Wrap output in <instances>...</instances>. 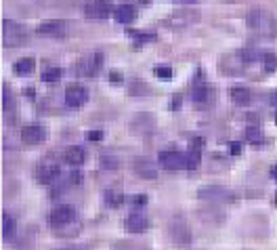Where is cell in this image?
Returning a JSON list of instances; mask_svg holds the SVG:
<instances>
[{"label": "cell", "instance_id": "d6986e66", "mask_svg": "<svg viewBox=\"0 0 277 250\" xmlns=\"http://www.w3.org/2000/svg\"><path fill=\"white\" fill-rule=\"evenodd\" d=\"M262 129L260 127H248L246 129V141L248 143H252V145H258L260 141H262Z\"/></svg>", "mask_w": 277, "mask_h": 250}, {"label": "cell", "instance_id": "277c9868", "mask_svg": "<svg viewBox=\"0 0 277 250\" xmlns=\"http://www.w3.org/2000/svg\"><path fill=\"white\" fill-rule=\"evenodd\" d=\"M116 9H112L109 0H90L84 7V15L88 19H107Z\"/></svg>", "mask_w": 277, "mask_h": 250}, {"label": "cell", "instance_id": "836d02e7", "mask_svg": "<svg viewBox=\"0 0 277 250\" xmlns=\"http://www.w3.org/2000/svg\"><path fill=\"white\" fill-rule=\"evenodd\" d=\"M181 95H176V97H172V103H170V109H178V107H181Z\"/></svg>", "mask_w": 277, "mask_h": 250}, {"label": "cell", "instance_id": "603a6c76", "mask_svg": "<svg viewBox=\"0 0 277 250\" xmlns=\"http://www.w3.org/2000/svg\"><path fill=\"white\" fill-rule=\"evenodd\" d=\"M3 105H5V112H11V109H15V101H13V93L9 87L3 89Z\"/></svg>", "mask_w": 277, "mask_h": 250}, {"label": "cell", "instance_id": "4dcf8cb0", "mask_svg": "<svg viewBox=\"0 0 277 250\" xmlns=\"http://www.w3.org/2000/svg\"><path fill=\"white\" fill-rule=\"evenodd\" d=\"M67 181L72 183V185H78L82 181V173L80 171H72V173H69V177H67Z\"/></svg>", "mask_w": 277, "mask_h": 250}, {"label": "cell", "instance_id": "ab89813d", "mask_svg": "<svg viewBox=\"0 0 277 250\" xmlns=\"http://www.w3.org/2000/svg\"><path fill=\"white\" fill-rule=\"evenodd\" d=\"M141 3H143V5H149V3H151V0H141Z\"/></svg>", "mask_w": 277, "mask_h": 250}, {"label": "cell", "instance_id": "44dd1931", "mask_svg": "<svg viewBox=\"0 0 277 250\" xmlns=\"http://www.w3.org/2000/svg\"><path fill=\"white\" fill-rule=\"evenodd\" d=\"M185 158H187V169H189V171L198 169V166H200V160H202V156H200L198 149H189L187 154H185Z\"/></svg>", "mask_w": 277, "mask_h": 250}, {"label": "cell", "instance_id": "5bb4252c", "mask_svg": "<svg viewBox=\"0 0 277 250\" xmlns=\"http://www.w3.org/2000/svg\"><path fill=\"white\" fill-rule=\"evenodd\" d=\"M114 17H116V21L118 23H132L134 19H136V9L132 7V5H120V7H116V11H114Z\"/></svg>", "mask_w": 277, "mask_h": 250}, {"label": "cell", "instance_id": "e0dca14e", "mask_svg": "<svg viewBox=\"0 0 277 250\" xmlns=\"http://www.w3.org/2000/svg\"><path fill=\"white\" fill-rule=\"evenodd\" d=\"M34 67H36V61L32 57H25V59H21V61H17L15 65H13V72H15L17 76H27V74L34 72Z\"/></svg>", "mask_w": 277, "mask_h": 250}, {"label": "cell", "instance_id": "f546056e", "mask_svg": "<svg viewBox=\"0 0 277 250\" xmlns=\"http://www.w3.org/2000/svg\"><path fill=\"white\" fill-rule=\"evenodd\" d=\"M86 139H88L90 143H99V141H103V133L101 131H88Z\"/></svg>", "mask_w": 277, "mask_h": 250}, {"label": "cell", "instance_id": "ba28073f", "mask_svg": "<svg viewBox=\"0 0 277 250\" xmlns=\"http://www.w3.org/2000/svg\"><path fill=\"white\" fill-rule=\"evenodd\" d=\"M59 175H61V166L59 164L44 162V164H40L36 169V181L42 183V185H49V183L55 181V179H59Z\"/></svg>", "mask_w": 277, "mask_h": 250}, {"label": "cell", "instance_id": "b9f144b4", "mask_svg": "<svg viewBox=\"0 0 277 250\" xmlns=\"http://www.w3.org/2000/svg\"><path fill=\"white\" fill-rule=\"evenodd\" d=\"M275 204H277V196H275Z\"/></svg>", "mask_w": 277, "mask_h": 250}, {"label": "cell", "instance_id": "8d00e7d4", "mask_svg": "<svg viewBox=\"0 0 277 250\" xmlns=\"http://www.w3.org/2000/svg\"><path fill=\"white\" fill-rule=\"evenodd\" d=\"M269 101H271V105H275V107H277V91H273V93H271Z\"/></svg>", "mask_w": 277, "mask_h": 250}, {"label": "cell", "instance_id": "7402d4cb", "mask_svg": "<svg viewBox=\"0 0 277 250\" xmlns=\"http://www.w3.org/2000/svg\"><path fill=\"white\" fill-rule=\"evenodd\" d=\"M61 76H63V69L61 67H49L47 72L42 74V80L44 82H57V80H61Z\"/></svg>", "mask_w": 277, "mask_h": 250}, {"label": "cell", "instance_id": "5b68a950", "mask_svg": "<svg viewBox=\"0 0 277 250\" xmlns=\"http://www.w3.org/2000/svg\"><path fill=\"white\" fill-rule=\"evenodd\" d=\"M160 164L164 169L168 171H178V169H187V158L183 151H172V149H166V151H160L158 156Z\"/></svg>", "mask_w": 277, "mask_h": 250}, {"label": "cell", "instance_id": "3957f363", "mask_svg": "<svg viewBox=\"0 0 277 250\" xmlns=\"http://www.w3.org/2000/svg\"><path fill=\"white\" fill-rule=\"evenodd\" d=\"M103 65V55L101 53H93V55H86V57H82L80 63L76 65V72L80 76H97L99 74V69Z\"/></svg>", "mask_w": 277, "mask_h": 250}, {"label": "cell", "instance_id": "cb8c5ba5", "mask_svg": "<svg viewBox=\"0 0 277 250\" xmlns=\"http://www.w3.org/2000/svg\"><path fill=\"white\" fill-rule=\"evenodd\" d=\"M128 34L132 38H138L141 43H151V40H156V34L154 32H138V30H128Z\"/></svg>", "mask_w": 277, "mask_h": 250}, {"label": "cell", "instance_id": "8fae6325", "mask_svg": "<svg viewBox=\"0 0 277 250\" xmlns=\"http://www.w3.org/2000/svg\"><path fill=\"white\" fill-rule=\"evenodd\" d=\"M124 225H126V229H128L130 233H143V231L149 227V221H147V217L141 215V213H132V215L126 217Z\"/></svg>", "mask_w": 277, "mask_h": 250}, {"label": "cell", "instance_id": "d590c367", "mask_svg": "<svg viewBox=\"0 0 277 250\" xmlns=\"http://www.w3.org/2000/svg\"><path fill=\"white\" fill-rule=\"evenodd\" d=\"M240 151H242L240 143H235V145H231V154H233V156H238V154H240Z\"/></svg>", "mask_w": 277, "mask_h": 250}, {"label": "cell", "instance_id": "d4e9b609", "mask_svg": "<svg viewBox=\"0 0 277 250\" xmlns=\"http://www.w3.org/2000/svg\"><path fill=\"white\" fill-rule=\"evenodd\" d=\"M262 61H265L267 72H275V69H277V55L275 53H267L265 57H262Z\"/></svg>", "mask_w": 277, "mask_h": 250}, {"label": "cell", "instance_id": "f1b7e54d", "mask_svg": "<svg viewBox=\"0 0 277 250\" xmlns=\"http://www.w3.org/2000/svg\"><path fill=\"white\" fill-rule=\"evenodd\" d=\"M258 55H260L258 51H252V49H246V51L242 53V59H244L246 63H250V61H254V59L258 57Z\"/></svg>", "mask_w": 277, "mask_h": 250}, {"label": "cell", "instance_id": "ac0fdd59", "mask_svg": "<svg viewBox=\"0 0 277 250\" xmlns=\"http://www.w3.org/2000/svg\"><path fill=\"white\" fill-rule=\"evenodd\" d=\"M105 204L109 208H120L124 204V193L118 189H107L105 191Z\"/></svg>", "mask_w": 277, "mask_h": 250}, {"label": "cell", "instance_id": "30bf717a", "mask_svg": "<svg viewBox=\"0 0 277 250\" xmlns=\"http://www.w3.org/2000/svg\"><path fill=\"white\" fill-rule=\"evenodd\" d=\"M21 139L27 145H36L44 139V129L40 124H27V127L21 129Z\"/></svg>", "mask_w": 277, "mask_h": 250}, {"label": "cell", "instance_id": "6da1fadb", "mask_svg": "<svg viewBox=\"0 0 277 250\" xmlns=\"http://www.w3.org/2000/svg\"><path fill=\"white\" fill-rule=\"evenodd\" d=\"M246 21H248V27L260 36H275L277 34V23L271 17V13H267L265 9H250Z\"/></svg>", "mask_w": 277, "mask_h": 250}, {"label": "cell", "instance_id": "8992f818", "mask_svg": "<svg viewBox=\"0 0 277 250\" xmlns=\"http://www.w3.org/2000/svg\"><path fill=\"white\" fill-rule=\"evenodd\" d=\"M76 219V208L74 206H69V204H59L57 208H53L51 215H49V221H51V225L55 227H61L65 223H72V221Z\"/></svg>", "mask_w": 277, "mask_h": 250}, {"label": "cell", "instance_id": "74e56055", "mask_svg": "<svg viewBox=\"0 0 277 250\" xmlns=\"http://www.w3.org/2000/svg\"><path fill=\"white\" fill-rule=\"evenodd\" d=\"M271 177H273V179H275V181H277V164H275V166H273V169H271Z\"/></svg>", "mask_w": 277, "mask_h": 250}, {"label": "cell", "instance_id": "1f68e13d", "mask_svg": "<svg viewBox=\"0 0 277 250\" xmlns=\"http://www.w3.org/2000/svg\"><path fill=\"white\" fill-rule=\"evenodd\" d=\"M132 206H145L147 204V196L145 193H138V196H132Z\"/></svg>", "mask_w": 277, "mask_h": 250}, {"label": "cell", "instance_id": "60d3db41", "mask_svg": "<svg viewBox=\"0 0 277 250\" xmlns=\"http://www.w3.org/2000/svg\"><path fill=\"white\" fill-rule=\"evenodd\" d=\"M275 122H277V114H275Z\"/></svg>", "mask_w": 277, "mask_h": 250}, {"label": "cell", "instance_id": "52a82bcc", "mask_svg": "<svg viewBox=\"0 0 277 250\" xmlns=\"http://www.w3.org/2000/svg\"><path fill=\"white\" fill-rule=\"evenodd\" d=\"M86 99H88V91H86L84 87L69 85V87L65 89V105H67V107L78 109V107H82V105L86 103Z\"/></svg>", "mask_w": 277, "mask_h": 250}, {"label": "cell", "instance_id": "d6a6232c", "mask_svg": "<svg viewBox=\"0 0 277 250\" xmlns=\"http://www.w3.org/2000/svg\"><path fill=\"white\" fill-rule=\"evenodd\" d=\"M202 147H204V139H202V137H193L191 143H189V149H198V151H200Z\"/></svg>", "mask_w": 277, "mask_h": 250}, {"label": "cell", "instance_id": "ffe728a7", "mask_svg": "<svg viewBox=\"0 0 277 250\" xmlns=\"http://www.w3.org/2000/svg\"><path fill=\"white\" fill-rule=\"evenodd\" d=\"M3 233H5V238H11V235L15 233V219L9 213L3 215Z\"/></svg>", "mask_w": 277, "mask_h": 250}, {"label": "cell", "instance_id": "2e32d148", "mask_svg": "<svg viewBox=\"0 0 277 250\" xmlns=\"http://www.w3.org/2000/svg\"><path fill=\"white\" fill-rule=\"evenodd\" d=\"M231 99L238 105H248L250 99H252V93H250V89H246V87H233L231 89Z\"/></svg>", "mask_w": 277, "mask_h": 250}, {"label": "cell", "instance_id": "e575fe53", "mask_svg": "<svg viewBox=\"0 0 277 250\" xmlns=\"http://www.w3.org/2000/svg\"><path fill=\"white\" fill-rule=\"evenodd\" d=\"M109 78H112V82H122L120 72H112V74H109Z\"/></svg>", "mask_w": 277, "mask_h": 250}, {"label": "cell", "instance_id": "83f0119b", "mask_svg": "<svg viewBox=\"0 0 277 250\" xmlns=\"http://www.w3.org/2000/svg\"><path fill=\"white\" fill-rule=\"evenodd\" d=\"M101 166L103 169H118V160L112 156H101Z\"/></svg>", "mask_w": 277, "mask_h": 250}, {"label": "cell", "instance_id": "4316f807", "mask_svg": "<svg viewBox=\"0 0 277 250\" xmlns=\"http://www.w3.org/2000/svg\"><path fill=\"white\" fill-rule=\"evenodd\" d=\"M154 74H156L160 80H170V78H172V69H170L168 65H158V67L154 69Z\"/></svg>", "mask_w": 277, "mask_h": 250}, {"label": "cell", "instance_id": "4fadbf2b", "mask_svg": "<svg viewBox=\"0 0 277 250\" xmlns=\"http://www.w3.org/2000/svg\"><path fill=\"white\" fill-rule=\"evenodd\" d=\"M63 160H65L69 166H80L82 162L86 160V154H84V149H82L80 145H69V147H65V151H63Z\"/></svg>", "mask_w": 277, "mask_h": 250}, {"label": "cell", "instance_id": "7a4b0ae2", "mask_svg": "<svg viewBox=\"0 0 277 250\" xmlns=\"http://www.w3.org/2000/svg\"><path fill=\"white\" fill-rule=\"evenodd\" d=\"M3 40H5L7 47H21L27 40V32L21 23L5 19L3 21Z\"/></svg>", "mask_w": 277, "mask_h": 250}, {"label": "cell", "instance_id": "9a60e30c", "mask_svg": "<svg viewBox=\"0 0 277 250\" xmlns=\"http://www.w3.org/2000/svg\"><path fill=\"white\" fill-rule=\"evenodd\" d=\"M200 198L204 200H220V202H227L231 198V193L223 187H202L200 189Z\"/></svg>", "mask_w": 277, "mask_h": 250}, {"label": "cell", "instance_id": "7c38bea8", "mask_svg": "<svg viewBox=\"0 0 277 250\" xmlns=\"http://www.w3.org/2000/svg\"><path fill=\"white\" fill-rule=\"evenodd\" d=\"M132 169L138 177H145V179H154L158 175V169H156V164L154 162H149L145 158H136L132 162Z\"/></svg>", "mask_w": 277, "mask_h": 250}, {"label": "cell", "instance_id": "f35d334b", "mask_svg": "<svg viewBox=\"0 0 277 250\" xmlns=\"http://www.w3.org/2000/svg\"><path fill=\"white\" fill-rule=\"evenodd\" d=\"M174 3H193V0H174Z\"/></svg>", "mask_w": 277, "mask_h": 250}, {"label": "cell", "instance_id": "484cf974", "mask_svg": "<svg viewBox=\"0 0 277 250\" xmlns=\"http://www.w3.org/2000/svg\"><path fill=\"white\" fill-rule=\"evenodd\" d=\"M193 101H196V103H204L206 99H208V97H210V91H208L206 87H200V89H196V91H193Z\"/></svg>", "mask_w": 277, "mask_h": 250}, {"label": "cell", "instance_id": "9c48e42d", "mask_svg": "<svg viewBox=\"0 0 277 250\" xmlns=\"http://www.w3.org/2000/svg\"><path fill=\"white\" fill-rule=\"evenodd\" d=\"M36 32L40 36H65L67 32V23L61 21V19H49V21H42L38 27H36Z\"/></svg>", "mask_w": 277, "mask_h": 250}]
</instances>
